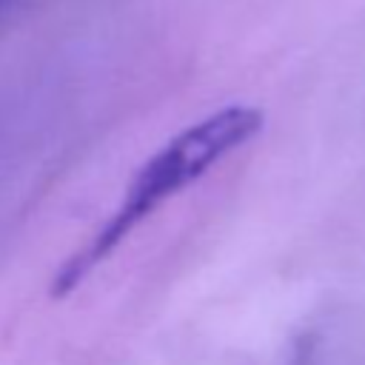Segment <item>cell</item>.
<instances>
[{"mask_svg":"<svg viewBox=\"0 0 365 365\" xmlns=\"http://www.w3.org/2000/svg\"><path fill=\"white\" fill-rule=\"evenodd\" d=\"M265 117L254 106H225L200 123L182 128L171 137L157 154H151L140 171L131 177L125 197L114 208V214L94 231V237L77 248L51 279V297L71 294L103 259H108L117 245L145 220L151 217L168 197L180 194L185 185L200 180L211 165L222 157L254 140L262 128Z\"/></svg>","mask_w":365,"mask_h":365,"instance_id":"cell-1","label":"cell"},{"mask_svg":"<svg viewBox=\"0 0 365 365\" xmlns=\"http://www.w3.org/2000/svg\"><path fill=\"white\" fill-rule=\"evenodd\" d=\"M3 3H6V0H0V6H3Z\"/></svg>","mask_w":365,"mask_h":365,"instance_id":"cell-2","label":"cell"}]
</instances>
